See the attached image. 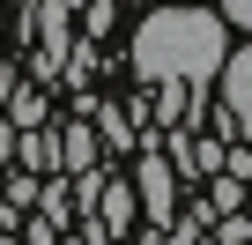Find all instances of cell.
Instances as JSON below:
<instances>
[{
  "label": "cell",
  "instance_id": "6da1fadb",
  "mask_svg": "<svg viewBox=\"0 0 252 245\" xmlns=\"http://www.w3.org/2000/svg\"><path fill=\"white\" fill-rule=\"evenodd\" d=\"M222 52H230L222 15H215V8H186V0H178V8L141 15V30H134V74H141V82L200 89V82H215Z\"/></svg>",
  "mask_w": 252,
  "mask_h": 245
},
{
  "label": "cell",
  "instance_id": "7a4b0ae2",
  "mask_svg": "<svg viewBox=\"0 0 252 245\" xmlns=\"http://www.w3.org/2000/svg\"><path fill=\"white\" fill-rule=\"evenodd\" d=\"M134 208H141L156 230L178 223V164H171V156H156V149L141 156V171H134Z\"/></svg>",
  "mask_w": 252,
  "mask_h": 245
},
{
  "label": "cell",
  "instance_id": "3957f363",
  "mask_svg": "<svg viewBox=\"0 0 252 245\" xmlns=\"http://www.w3.org/2000/svg\"><path fill=\"white\" fill-rule=\"evenodd\" d=\"M215 82H222V111H230V127L252 134V45H230L222 67H215Z\"/></svg>",
  "mask_w": 252,
  "mask_h": 245
},
{
  "label": "cell",
  "instance_id": "277c9868",
  "mask_svg": "<svg viewBox=\"0 0 252 245\" xmlns=\"http://www.w3.org/2000/svg\"><path fill=\"white\" fill-rule=\"evenodd\" d=\"M134 223H141L134 186H126V178H104V186H96V230H104V238H126Z\"/></svg>",
  "mask_w": 252,
  "mask_h": 245
},
{
  "label": "cell",
  "instance_id": "5b68a950",
  "mask_svg": "<svg viewBox=\"0 0 252 245\" xmlns=\"http://www.w3.org/2000/svg\"><path fill=\"white\" fill-rule=\"evenodd\" d=\"M37 30H45V74L52 67H67V0H37Z\"/></svg>",
  "mask_w": 252,
  "mask_h": 245
},
{
  "label": "cell",
  "instance_id": "8992f818",
  "mask_svg": "<svg viewBox=\"0 0 252 245\" xmlns=\"http://www.w3.org/2000/svg\"><path fill=\"white\" fill-rule=\"evenodd\" d=\"M15 164H23L30 178H45V171H60V141H52L45 127H23V134H15Z\"/></svg>",
  "mask_w": 252,
  "mask_h": 245
},
{
  "label": "cell",
  "instance_id": "52a82bcc",
  "mask_svg": "<svg viewBox=\"0 0 252 245\" xmlns=\"http://www.w3.org/2000/svg\"><path fill=\"white\" fill-rule=\"evenodd\" d=\"M52 141H60V171H96V127H82V119H74V127L52 134Z\"/></svg>",
  "mask_w": 252,
  "mask_h": 245
},
{
  "label": "cell",
  "instance_id": "ba28073f",
  "mask_svg": "<svg viewBox=\"0 0 252 245\" xmlns=\"http://www.w3.org/2000/svg\"><path fill=\"white\" fill-rule=\"evenodd\" d=\"M8 127H15V134H23V127H45V97H37V89H15V97H8Z\"/></svg>",
  "mask_w": 252,
  "mask_h": 245
},
{
  "label": "cell",
  "instance_id": "9c48e42d",
  "mask_svg": "<svg viewBox=\"0 0 252 245\" xmlns=\"http://www.w3.org/2000/svg\"><path fill=\"white\" fill-rule=\"evenodd\" d=\"M208 208H215V215H230V208H245V186H237V178H215V193H208Z\"/></svg>",
  "mask_w": 252,
  "mask_h": 245
},
{
  "label": "cell",
  "instance_id": "30bf717a",
  "mask_svg": "<svg viewBox=\"0 0 252 245\" xmlns=\"http://www.w3.org/2000/svg\"><path fill=\"white\" fill-rule=\"evenodd\" d=\"M215 15H222V30H245V37H252V0H222Z\"/></svg>",
  "mask_w": 252,
  "mask_h": 245
},
{
  "label": "cell",
  "instance_id": "8fae6325",
  "mask_svg": "<svg viewBox=\"0 0 252 245\" xmlns=\"http://www.w3.org/2000/svg\"><path fill=\"white\" fill-rule=\"evenodd\" d=\"M8 201L30 208V201H37V178H30V171H8Z\"/></svg>",
  "mask_w": 252,
  "mask_h": 245
},
{
  "label": "cell",
  "instance_id": "7c38bea8",
  "mask_svg": "<svg viewBox=\"0 0 252 245\" xmlns=\"http://www.w3.org/2000/svg\"><path fill=\"white\" fill-rule=\"evenodd\" d=\"M96 141H119V149H126V119H119V111H96Z\"/></svg>",
  "mask_w": 252,
  "mask_h": 245
},
{
  "label": "cell",
  "instance_id": "4fadbf2b",
  "mask_svg": "<svg viewBox=\"0 0 252 245\" xmlns=\"http://www.w3.org/2000/svg\"><path fill=\"white\" fill-rule=\"evenodd\" d=\"M0 52H8V37H0Z\"/></svg>",
  "mask_w": 252,
  "mask_h": 245
}]
</instances>
